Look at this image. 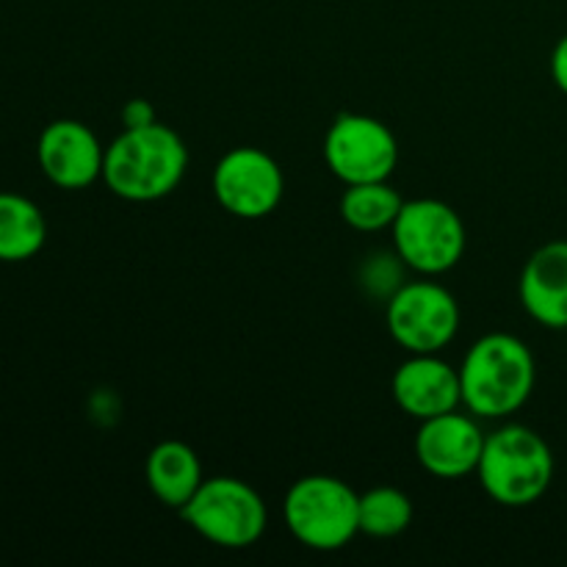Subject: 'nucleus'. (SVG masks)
<instances>
[{
	"mask_svg": "<svg viewBox=\"0 0 567 567\" xmlns=\"http://www.w3.org/2000/svg\"><path fill=\"white\" fill-rule=\"evenodd\" d=\"M188 150L172 127L147 122L125 127L105 147L103 181L111 194L127 203H158L183 183Z\"/></svg>",
	"mask_w": 567,
	"mask_h": 567,
	"instance_id": "nucleus-1",
	"label": "nucleus"
},
{
	"mask_svg": "<svg viewBox=\"0 0 567 567\" xmlns=\"http://www.w3.org/2000/svg\"><path fill=\"white\" fill-rule=\"evenodd\" d=\"M537 382L532 349L509 332L480 338L460 365L463 404L476 419H509L529 402Z\"/></svg>",
	"mask_w": 567,
	"mask_h": 567,
	"instance_id": "nucleus-2",
	"label": "nucleus"
},
{
	"mask_svg": "<svg viewBox=\"0 0 567 567\" xmlns=\"http://www.w3.org/2000/svg\"><path fill=\"white\" fill-rule=\"evenodd\" d=\"M476 476L502 507H532L551 487L554 452L529 426L507 424L485 437Z\"/></svg>",
	"mask_w": 567,
	"mask_h": 567,
	"instance_id": "nucleus-3",
	"label": "nucleus"
},
{
	"mask_svg": "<svg viewBox=\"0 0 567 567\" xmlns=\"http://www.w3.org/2000/svg\"><path fill=\"white\" fill-rule=\"evenodd\" d=\"M291 535L313 551H338L360 535V496L338 476L310 474L282 502Z\"/></svg>",
	"mask_w": 567,
	"mask_h": 567,
	"instance_id": "nucleus-4",
	"label": "nucleus"
},
{
	"mask_svg": "<svg viewBox=\"0 0 567 567\" xmlns=\"http://www.w3.org/2000/svg\"><path fill=\"white\" fill-rule=\"evenodd\" d=\"M183 520L219 548H249L264 537L269 509L260 493L236 476H210L181 509Z\"/></svg>",
	"mask_w": 567,
	"mask_h": 567,
	"instance_id": "nucleus-5",
	"label": "nucleus"
},
{
	"mask_svg": "<svg viewBox=\"0 0 567 567\" xmlns=\"http://www.w3.org/2000/svg\"><path fill=\"white\" fill-rule=\"evenodd\" d=\"M396 258L419 275L435 277L463 260L465 225L452 205L441 199H404L391 227Z\"/></svg>",
	"mask_w": 567,
	"mask_h": 567,
	"instance_id": "nucleus-6",
	"label": "nucleus"
},
{
	"mask_svg": "<svg viewBox=\"0 0 567 567\" xmlns=\"http://www.w3.org/2000/svg\"><path fill=\"white\" fill-rule=\"evenodd\" d=\"M385 324L404 352L437 354L457 336L460 305L441 282H402L388 297Z\"/></svg>",
	"mask_w": 567,
	"mask_h": 567,
	"instance_id": "nucleus-7",
	"label": "nucleus"
},
{
	"mask_svg": "<svg viewBox=\"0 0 567 567\" xmlns=\"http://www.w3.org/2000/svg\"><path fill=\"white\" fill-rule=\"evenodd\" d=\"M324 161L347 186L391 181L399 164V142L385 122L369 114H341L324 138Z\"/></svg>",
	"mask_w": 567,
	"mask_h": 567,
	"instance_id": "nucleus-8",
	"label": "nucleus"
},
{
	"mask_svg": "<svg viewBox=\"0 0 567 567\" xmlns=\"http://www.w3.org/2000/svg\"><path fill=\"white\" fill-rule=\"evenodd\" d=\"M214 197L236 219H264L286 194L280 164L258 147H236L214 166Z\"/></svg>",
	"mask_w": 567,
	"mask_h": 567,
	"instance_id": "nucleus-9",
	"label": "nucleus"
},
{
	"mask_svg": "<svg viewBox=\"0 0 567 567\" xmlns=\"http://www.w3.org/2000/svg\"><path fill=\"white\" fill-rule=\"evenodd\" d=\"M39 169L53 186L78 192L103 177L105 147L97 133L78 120H55L37 144Z\"/></svg>",
	"mask_w": 567,
	"mask_h": 567,
	"instance_id": "nucleus-10",
	"label": "nucleus"
},
{
	"mask_svg": "<svg viewBox=\"0 0 567 567\" xmlns=\"http://www.w3.org/2000/svg\"><path fill=\"white\" fill-rule=\"evenodd\" d=\"M485 437L474 413L465 415L452 410V413L421 421V430L415 435V457L421 468L437 480H463L480 468Z\"/></svg>",
	"mask_w": 567,
	"mask_h": 567,
	"instance_id": "nucleus-11",
	"label": "nucleus"
},
{
	"mask_svg": "<svg viewBox=\"0 0 567 567\" xmlns=\"http://www.w3.org/2000/svg\"><path fill=\"white\" fill-rule=\"evenodd\" d=\"M391 391L402 413L415 421L452 413L463 404L460 369L449 365L437 354H410L393 374Z\"/></svg>",
	"mask_w": 567,
	"mask_h": 567,
	"instance_id": "nucleus-12",
	"label": "nucleus"
},
{
	"mask_svg": "<svg viewBox=\"0 0 567 567\" xmlns=\"http://www.w3.org/2000/svg\"><path fill=\"white\" fill-rule=\"evenodd\" d=\"M526 313L546 330H567V241H548L532 252L518 280Z\"/></svg>",
	"mask_w": 567,
	"mask_h": 567,
	"instance_id": "nucleus-13",
	"label": "nucleus"
},
{
	"mask_svg": "<svg viewBox=\"0 0 567 567\" xmlns=\"http://www.w3.org/2000/svg\"><path fill=\"white\" fill-rule=\"evenodd\" d=\"M144 480L164 507L181 513L205 482L199 454L183 441H164L147 454Z\"/></svg>",
	"mask_w": 567,
	"mask_h": 567,
	"instance_id": "nucleus-14",
	"label": "nucleus"
},
{
	"mask_svg": "<svg viewBox=\"0 0 567 567\" xmlns=\"http://www.w3.org/2000/svg\"><path fill=\"white\" fill-rule=\"evenodd\" d=\"M48 241V221L33 199L0 192V264H22Z\"/></svg>",
	"mask_w": 567,
	"mask_h": 567,
	"instance_id": "nucleus-15",
	"label": "nucleus"
},
{
	"mask_svg": "<svg viewBox=\"0 0 567 567\" xmlns=\"http://www.w3.org/2000/svg\"><path fill=\"white\" fill-rule=\"evenodd\" d=\"M404 199L388 181L377 183H354L343 192L338 214L352 230L380 233L393 227Z\"/></svg>",
	"mask_w": 567,
	"mask_h": 567,
	"instance_id": "nucleus-16",
	"label": "nucleus"
},
{
	"mask_svg": "<svg viewBox=\"0 0 567 567\" xmlns=\"http://www.w3.org/2000/svg\"><path fill=\"white\" fill-rule=\"evenodd\" d=\"M413 520V502L399 487H374L360 496V535L388 537L402 535Z\"/></svg>",
	"mask_w": 567,
	"mask_h": 567,
	"instance_id": "nucleus-17",
	"label": "nucleus"
},
{
	"mask_svg": "<svg viewBox=\"0 0 567 567\" xmlns=\"http://www.w3.org/2000/svg\"><path fill=\"white\" fill-rule=\"evenodd\" d=\"M551 78L557 83V89L567 94V33L557 42L551 53Z\"/></svg>",
	"mask_w": 567,
	"mask_h": 567,
	"instance_id": "nucleus-18",
	"label": "nucleus"
},
{
	"mask_svg": "<svg viewBox=\"0 0 567 567\" xmlns=\"http://www.w3.org/2000/svg\"><path fill=\"white\" fill-rule=\"evenodd\" d=\"M122 122H125V127H138L147 125V122H155V114L144 100H131L125 105V111H122Z\"/></svg>",
	"mask_w": 567,
	"mask_h": 567,
	"instance_id": "nucleus-19",
	"label": "nucleus"
},
{
	"mask_svg": "<svg viewBox=\"0 0 567 567\" xmlns=\"http://www.w3.org/2000/svg\"><path fill=\"white\" fill-rule=\"evenodd\" d=\"M565 332H567V330H565Z\"/></svg>",
	"mask_w": 567,
	"mask_h": 567,
	"instance_id": "nucleus-20",
	"label": "nucleus"
}]
</instances>
